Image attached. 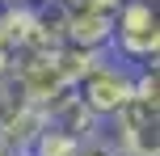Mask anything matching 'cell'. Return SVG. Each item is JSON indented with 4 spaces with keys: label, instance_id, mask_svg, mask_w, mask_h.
Wrapping results in <instances>:
<instances>
[{
    "label": "cell",
    "instance_id": "7",
    "mask_svg": "<svg viewBox=\"0 0 160 156\" xmlns=\"http://www.w3.org/2000/svg\"><path fill=\"white\" fill-rule=\"evenodd\" d=\"M0 47L8 55L38 51V4H4L0 8Z\"/></svg>",
    "mask_w": 160,
    "mask_h": 156
},
{
    "label": "cell",
    "instance_id": "4",
    "mask_svg": "<svg viewBox=\"0 0 160 156\" xmlns=\"http://www.w3.org/2000/svg\"><path fill=\"white\" fill-rule=\"evenodd\" d=\"M160 106H148V101L131 97L127 106L114 114V143H118L122 156H160Z\"/></svg>",
    "mask_w": 160,
    "mask_h": 156
},
{
    "label": "cell",
    "instance_id": "1",
    "mask_svg": "<svg viewBox=\"0 0 160 156\" xmlns=\"http://www.w3.org/2000/svg\"><path fill=\"white\" fill-rule=\"evenodd\" d=\"M110 51H122L127 59H139V63H156V55H160V17H156L152 0H122V8L114 13Z\"/></svg>",
    "mask_w": 160,
    "mask_h": 156
},
{
    "label": "cell",
    "instance_id": "12",
    "mask_svg": "<svg viewBox=\"0 0 160 156\" xmlns=\"http://www.w3.org/2000/svg\"><path fill=\"white\" fill-rule=\"evenodd\" d=\"M0 4H42V0H0Z\"/></svg>",
    "mask_w": 160,
    "mask_h": 156
},
{
    "label": "cell",
    "instance_id": "11",
    "mask_svg": "<svg viewBox=\"0 0 160 156\" xmlns=\"http://www.w3.org/2000/svg\"><path fill=\"white\" fill-rule=\"evenodd\" d=\"M0 156H25V152H17V148H8V143L0 139Z\"/></svg>",
    "mask_w": 160,
    "mask_h": 156
},
{
    "label": "cell",
    "instance_id": "5",
    "mask_svg": "<svg viewBox=\"0 0 160 156\" xmlns=\"http://www.w3.org/2000/svg\"><path fill=\"white\" fill-rule=\"evenodd\" d=\"M8 76H13V80L21 84V93L30 101H38V106H47L51 97H59L63 89H72V84L63 80V72H59V63H55L51 51H21V55L13 59V68H8Z\"/></svg>",
    "mask_w": 160,
    "mask_h": 156
},
{
    "label": "cell",
    "instance_id": "9",
    "mask_svg": "<svg viewBox=\"0 0 160 156\" xmlns=\"http://www.w3.org/2000/svg\"><path fill=\"white\" fill-rule=\"evenodd\" d=\"M63 8H105V13H118L122 0H59Z\"/></svg>",
    "mask_w": 160,
    "mask_h": 156
},
{
    "label": "cell",
    "instance_id": "8",
    "mask_svg": "<svg viewBox=\"0 0 160 156\" xmlns=\"http://www.w3.org/2000/svg\"><path fill=\"white\" fill-rule=\"evenodd\" d=\"M72 156H122V152H118V143H114V139H105V135L97 131V135H88V139H80Z\"/></svg>",
    "mask_w": 160,
    "mask_h": 156
},
{
    "label": "cell",
    "instance_id": "3",
    "mask_svg": "<svg viewBox=\"0 0 160 156\" xmlns=\"http://www.w3.org/2000/svg\"><path fill=\"white\" fill-rule=\"evenodd\" d=\"M131 80H135V72H127V68L101 59L97 68H88V72L76 80V93L84 97V106L93 110L97 118H114L131 101Z\"/></svg>",
    "mask_w": 160,
    "mask_h": 156
},
{
    "label": "cell",
    "instance_id": "6",
    "mask_svg": "<svg viewBox=\"0 0 160 156\" xmlns=\"http://www.w3.org/2000/svg\"><path fill=\"white\" fill-rule=\"evenodd\" d=\"M63 38L76 42V47L110 51L114 13H105V8H63Z\"/></svg>",
    "mask_w": 160,
    "mask_h": 156
},
{
    "label": "cell",
    "instance_id": "2",
    "mask_svg": "<svg viewBox=\"0 0 160 156\" xmlns=\"http://www.w3.org/2000/svg\"><path fill=\"white\" fill-rule=\"evenodd\" d=\"M42 127H47V110L25 97L13 76H0V139L30 156L34 139L42 135Z\"/></svg>",
    "mask_w": 160,
    "mask_h": 156
},
{
    "label": "cell",
    "instance_id": "10",
    "mask_svg": "<svg viewBox=\"0 0 160 156\" xmlns=\"http://www.w3.org/2000/svg\"><path fill=\"white\" fill-rule=\"evenodd\" d=\"M8 68H13V55H8V51L0 47V76H8Z\"/></svg>",
    "mask_w": 160,
    "mask_h": 156
}]
</instances>
